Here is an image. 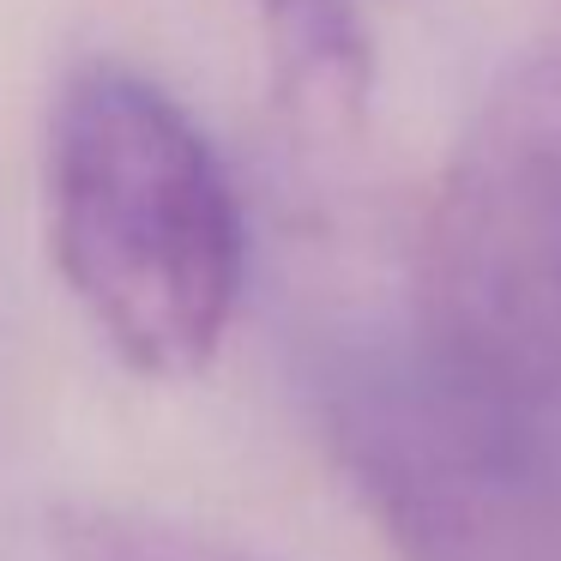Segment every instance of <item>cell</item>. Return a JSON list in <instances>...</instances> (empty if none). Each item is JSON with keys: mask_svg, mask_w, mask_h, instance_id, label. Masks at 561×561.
Returning a JSON list of instances; mask_svg holds the SVG:
<instances>
[{"mask_svg": "<svg viewBox=\"0 0 561 561\" xmlns=\"http://www.w3.org/2000/svg\"><path fill=\"white\" fill-rule=\"evenodd\" d=\"M49 260L139 380H194L242 302L248 230L194 115L122 61L61 79L43 146Z\"/></svg>", "mask_w": 561, "mask_h": 561, "instance_id": "1", "label": "cell"}, {"mask_svg": "<svg viewBox=\"0 0 561 561\" xmlns=\"http://www.w3.org/2000/svg\"><path fill=\"white\" fill-rule=\"evenodd\" d=\"M411 351L513 404H561V25L459 134L411 260Z\"/></svg>", "mask_w": 561, "mask_h": 561, "instance_id": "2", "label": "cell"}, {"mask_svg": "<svg viewBox=\"0 0 561 561\" xmlns=\"http://www.w3.org/2000/svg\"><path fill=\"white\" fill-rule=\"evenodd\" d=\"M327 447L399 561H561V404H513L356 344L320 380Z\"/></svg>", "mask_w": 561, "mask_h": 561, "instance_id": "3", "label": "cell"}, {"mask_svg": "<svg viewBox=\"0 0 561 561\" xmlns=\"http://www.w3.org/2000/svg\"><path fill=\"white\" fill-rule=\"evenodd\" d=\"M272 110L302 146L356 139L375 91V49L351 0H260Z\"/></svg>", "mask_w": 561, "mask_h": 561, "instance_id": "4", "label": "cell"}, {"mask_svg": "<svg viewBox=\"0 0 561 561\" xmlns=\"http://www.w3.org/2000/svg\"><path fill=\"white\" fill-rule=\"evenodd\" d=\"M49 549L55 561H272L230 537L194 531L122 501H61L49 513Z\"/></svg>", "mask_w": 561, "mask_h": 561, "instance_id": "5", "label": "cell"}]
</instances>
